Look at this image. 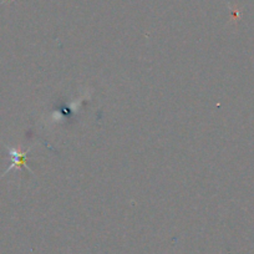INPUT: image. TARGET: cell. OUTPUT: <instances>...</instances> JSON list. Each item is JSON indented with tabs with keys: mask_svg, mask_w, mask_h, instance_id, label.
<instances>
[{
	"mask_svg": "<svg viewBox=\"0 0 254 254\" xmlns=\"http://www.w3.org/2000/svg\"><path fill=\"white\" fill-rule=\"evenodd\" d=\"M8 152H9V156L11 157V161H13V162H11L10 167L6 170V172H4V175H5V173H8L9 171L14 170V168H20V166H25L26 155H28V151H25V152H20V151L15 150V148H11V147H9Z\"/></svg>",
	"mask_w": 254,
	"mask_h": 254,
	"instance_id": "cell-1",
	"label": "cell"
}]
</instances>
